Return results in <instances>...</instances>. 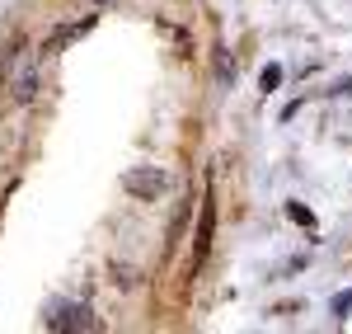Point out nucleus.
<instances>
[{"label": "nucleus", "mask_w": 352, "mask_h": 334, "mask_svg": "<svg viewBox=\"0 0 352 334\" xmlns=\"http://www.w3.org/2000/svg\"><path fill=\"white\" fill-rule=\"evenodd\" d=\"M122 189H127V194H136L141 202H151V198H160L164 189H169V169H160V165H136V169H127Z\"/></svg>", "instance_id": "1"}, {"label": "nucleus", "mask_w": 352, "mask_h": 334, "mask_svg": "<svg viewBox=\"0 0 352 334\" xmlns=\"http://www.w3.org/2000/svg\"><path fill=\"white\" fill-rule=\"evenodd\" d=\"M47 325H52V330H99V315H94L89 306L61 302V306L47 311Z\"/></svg>", "instance_id": "2"}, {"label": "nucleus", "mask_w": 352, "mask_h": 334, "mask_svg": "<svg viewBox=\"0 0 352 334\" xmlns=\"http://www.w3.org/2000/svg\"><path fill=\"white\" fill-rule=\"evenodd\" d=\"M33 85H38V76H33V56H14V66H10V94L14 99H33Z\"/></svg>", "instance_id": "3"}, {"label": "nucleus", "mask_w": 352, "mask_h": 334, "mask_svg": "<svg viewBox=\"0 0 352 334\" xmlns=\"http://www.w3.org/2000/svg\"><path fill=\"white\" fill-rule=\"evenodd\" d=\"M212 231H217V207H212V194H207L202 198V217H197V240H192L197 259H207V250H212Z\"/></svg>", "instance_id": "4"}, {"label": "nucleus", "mask_w": 352, "mask_h": 334, "mask_svg": "<svg viewBox=\"0 0 352 334\" xmlns=\"http://www.w3.org/2000/svg\"><path fill=\"white\" fill-rule=\"evenodd\" d=\"M287 217H292V222H296V226H305V231L315 226V212H310L305 202H287Z\"/></svg>", "instance_id": "5"}, {"label": "nucleus", "mask_w": 352, "mask_h": 334, "mask_svg": "<svg viewBox=\"0 0 352 334\" xmlns=\"http://www.w3.org/2000/svg\"><path fill=\"white\" fill-rule=\"evenodd\" d=\"M258 85H263V90H277V85H282V66H263Z\"/></svg>", "instance_id": "6"}, {"label": "nucleus", "mask_w": 352, "mask_h": 334, "mask_svg": "<svg viewBox=\"0 0 352 334\" xmlns=\"http://www.w3.org/2000/svg\"><path fill=\"white\" fill-rule=\"evenodd\" d=\"M352 311V292H338V297H333V315H338V320H343V315H348Z\"/></svg>", "instance_id": "7"}]
</instances>
